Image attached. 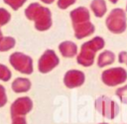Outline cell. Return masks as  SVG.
<instances>
[{
  "label": "cell",
  "mask_w": 127,
  "mask_h": 124,
  "mask_svg": "<svg viewBox=\"0 0 127 124\" xmlns=\"http://www.w3.org/2000/svg\"><path fill=\"white\" fill-rule=\"evenodd\" d=\"M25 16L34 21L35 29L40 32L49 30L53 25L51 10L37 2L31 3L25 9Z\"/></svg>",
  "instance_id": "1"
},
{
  "label": "cell",
  "mask_w": 127,
  "mask_h": 124,
  "mask_svg": "<svg viewBox=\"0 0 127 124\" xmlns=\"http://www.w3.org/2000/svg\"><path fill=\"white\" fill-rule=\"evenodd\" d=\"M104 46L105 41L99 36H96L91 40L83 43L80 47L79 53L76 55V62L84 67L91 66L94 63L95 54L102 50Z\"/></svg>",
  "instance_id": "2"
},
{
  "label": "cell",
  "mask_w": 127,
  "mask_h": 124,
  "mask_svg": "<svg viewBox=\"0 0 127 124\" xmlns=\"http://www.w3.org/2000/svg\"><path fill=\"white\" fill-rule=\"evenodd\" d=\"M105 25L113 34H122L127 28L126 12L122 8L112 9L105 19Z\"/></svg>",
  "instance_id": "3"
},
{
  "label": "cell",
  "mask_w": 127,
  "mask_h": 124,
  "mask_svg": "<svg viewBox=\"0 0 127 124\" xmlns=\"http://www.w3.org/2000/svg\"><path fill=\"white\" fill-rule=\"evenodd\" d=\"M95 110L104 118L112 120L119 114V105L107 95H100L94 101Z\"/></svg>",
  "instance_id": "4"
},
{
  "label": "cell",
  "mask_w": 127,
  "mask_h": 124,
  "mask_svg": "<svg viewBox=\"0 0 127 124\" xmlns=\"http://www.w3.org/2000/svg\"><path fill=\"white\" fill-rule=\"evenodd\" d=\"M101 81L109 87H114L127 80V70L122 66L106 68L101 72Z\"/></svg>",
  "instance_id": "5"
},
{
  "label": "cell",
  "mask_w": 127,
  "mask_h": 124,
  "mask_svg": "<svg viewBox=\"0 0 127 124\" xmlns=\"http://www.w3.org/2000/svg\"><path fill=\"white\" fill-rule=\"evenodd\" d=\"M9 62L15 70L23 74H32L34 71L33 59L24 53H12L9 56Z\"/></svg>",
  "instance_id": "6"
},
{
  "label": "cell",
  "mask_w": 127,
  "mask_h": 124,
  "mask_svg": "<svg viewBox=\"0 0 127 124\" xmlns=\"http://www.w3.org/2000/svg\"><path fill=\"white\" fill-rule=\"evenodd\" d=\"M34 103L29 96H21L16 98L10 106V116L15 117H26L33 109Z\"/></svg>",
  "instance_id": "7"
},
{
  "label": "cell",
  "mask_w": 127,
  "mask_h": 124,
  "mask_svg": "<svg viewBox=\"0 0 127 124\" xmlns=\"http://www.w3.org/2000/svg\"><path fill=\"white\" fill-rule=\"evenodd\" d=\"M60 63V59L54 50H46L38 61V70L41 73H48L56 68Z\"/></svg>",
  "instance_id": "8"
},
{
  "label": "cell",
  "mask_w": 127,
  "mask_h": 124,
  "mask_svg": "<svg viewBox=\"0 0 127 124\" xmlns=\"http://www.w3.org/2000/svg\"><path fill=\"white\" fill-rule=\"evenodd\" d=\"M65 87L72 89L80 87L85 81V74L79 69H68L63 78Z\"/></svg>",
  "instance_id": "9"
},
{
  "label": "cell",
  "mask_w": 127,
  "mask_h": 124,
  "mask_svg": "<svg viewBox=\"0 0 127 124\" xmlns=\"http://www.w3.org/2000/svg\"><path fill=\"white\" fill-rule=\"evenodd\" d=\"M72 27H73V31H74V37L77 40L84 39L87 36L92 35L95 31V27L90 21L76 24V25H72Z\"/></svg>",
  "instance_id": "10"
},
{
  "label": "cell",
  "mask_w": 127,
  "mask_h": 124,
  "mask_svg": "<svg viewBox=\"0 0 127 124\" xmlns=\"http://www.w3.org/2000/svg\"><path fill=\"white\" fill-rule=\"evenodd\" d=\"M69 17H70L72 25H76V24H80V23L89 21L90 13L86 7L79 6L69 12Z\"/></svg>",
  "instance_id": "11"
},
{
  "label": "cell",
  "mask_w": 127,
  "mask_h": 124,
  "mask_svg": "<svg viewBox=\"0 0 127 124\" xmlns=\"http://www.w3.org/2000/svg\"><path fill=\"white\" fill-rule=\"evenodd\" d=\"M31 87L32 82L28 77H16L11 83V88L15 93L28 92Z\"/></svg>",
  "instance_id": "12"
},
{
  "label": "cell",
  "mask_w": 127,
  "mask_h": 124,
  "mask_svg": "<svg viewBox=\"0 0 127 124\" xmlns=\"http://www.w3.org/2000/svg\"><path fill=\"white\" fill-rule=\"evenodd\" d=\"M59 51L64 58H73L77 55V46L71 41H64L59 45Z\"/></svg>",
  "instance_id": "13"
},
{
  "label": "cell",
  "mask_w": 127,
  "mask_h": 124,
  "mask_svg": "<svg viewBox=\"0 0 127 124\" xmlns=\"http://www.w3.org/2000/svg\"><path fill=\"white\" fill-rule=\"evenodd\" d=\"M115 62V54L109 50L103 51L98 55L96 63L98 67H104L112 64Z\"/></svg>",
  "instance_id": "14"
},
{
  "label": "cell",
  "mask_w": 127,
  "mask_h": 124,
  "mask_svg": "<svg viewBox=\"0 0 127 124\" xmlns=\"http://www.w3.org/2000/svg\"><path fill=\"white\" fill-rule=\"evenodd\" d=\"M90 9L95 17L101 18L107 11V5L104 0H92L90 2Z\"/></svg>",
  "instance_id": "15"
},
{
  "label": "cell",
  "mask_w": 127,
  "mask_h": 124,
  "mask_svg": "<svg viewBox=\"0 0 127 124\" xmlns=\"http://www.w3.org/2000/svg\"><path fill=\"white\" fill-rule=\"evenodd\" d=\"M16 45V40L13 37H3L0 40V52H7L13 49Z\"/></svg>",
  "instance_id": "16"
},
{
  "label": "cell",
  "mask_w": 127,
  "mask_h": 124,
  "mask_svg": "<svg viewBox=\"0 0 127 124\" xmlns=\"http://www.w3.org/2000/svg\"><path fill=\"white\" fill-rule=\"evenodd\" d=\"M115 95L119 98L121 103L127 104V84L118 87L115 90Z\"/></svg>",
  "instance_id": "17"
},
{
  "label": "cell",
  "mask_w": 127,
  "mask_h": 124,
  "mask_svg": "<svg viewBox=\"0 0 127 124\" xmlns=\"http://www.w3.org/2000/svg\"><path fill=\"white\" fill-rule=\"evenodd\" d=\"M11 76H12V72L10 68L5 64L0 63V80L5 82L9 81L11 79Z\"/></svg>",
  "instance_id": "18"
},
{
  "label": "cell",
  "mask_w": 127,
  "mask_h": 124,
  "mask_svg": "<svg viewBox=\"0 0 127 124\" xmlns=\"http://www.w3.org/2000/svg\"><path fill=\"white\" fill-rule=\"evenodd\" d=\"M11 19V14L4 8H0V26L6 25Z\"/></svg>",
  "instance_id": "19"
},
{
  "label": "cell",
  "mask_w": 127,
  "mask_h": 124,
  "mask_svg": "<svg viewBox=\"0 0 127 124\" xmlns=\"http://www.w3.org/2000/svg\"><path fill=\"white\" fill-rule=\"evenodd\" d=\"M3 1L8 6H10L13 10H18L20 7H22L24 5V3L27 0H3Z\"/></svg>",
  "instance_id": "20"
},
{
  "label": "cell",
  "mask_w": 127,
  "mask_h": 124,
  "mask_svg": "<svg viewBox=\"0 0 127 124\" xmlns=\"http://www.w3.org/2000/svg\"><path fill=\"white\" fill-rule=\"evenodd\" d=\"M7 101H8V97L6 93V88L4 87V85L0 84V108L4 107L7 104Z\"/></svg>",
  "instance_id": "21"
},
{
  "label": "cell",
  "mask_w": 127,
  "mask_h": 124,
  "mask_svg": "<svg viewBox=\"0 0 127 124\" xmlns=\"http://www.w3.org/2000/svg\"><path fill=\"white\" fill-rule=\"evenodd\" d=\"M75 1L76 0H58V3L57 4H58V7L60 9L64 10V9L68 8L69 6H71L72 4H74Z\"/></svg>",
  "instance_id": "22"
},
{
  "label": "cell",
  "mask_w": 127,
  "mask_h": 124,
  "mask_svg": "<svg viewBox=\"0 0 127 124\" xmlns=\"http://www.w3.org/2000/svg\"><path fill=\"white\" fill-rule=\"evenodd\" d=\"M118 62L120 63H123V64L127 65V52L122 51V52L119 53V55H118Z\"/></svg>",
  "instance_id": "23"
},
{
  "label": "cell",
  "mask_w": 127,
  "mask_h": 124,
  "mask_svg": "<svg viewBox=\"0 0 127 124\" xmlns=\"http://www.w3.org/2000/svg\"><path fill=\"white\" fill-rule=\"evenodd\" d=\"M11 124H28L26 117H15L11 118Z\"/></svg>",
  "instance_id": "24"
},
{
  "label": "cell",
  "mask_w": 127,
  "mask_h": 124,
  "mask_svg": "<svg viewBox=\"0 0 127 124\" xmlns=\"http://www.w3.org/2000/svg\"><path fill=\"white\" fill-rule=\"evenodd\" d=\"M40 1H42L43 3H46V4H52L55 0H40Z\"/></svg>",
  "instance_id": "25"
},
{
  "label": "cell",
  "mask_w": 127,
  "mask_h": 124,
  "mask_svg": "<svg viewBox=\"0 0 127 124\" xmlns=\"http://www.w3.org/2000/svg\"><path fill=\"white\" fill-rule=\"evenodd\" d=\"M109 1H110V2H111V3H112V4H116V3H117V1H118V0H109Z\"/></svg>",
  "instance_id": "26"
},
{
  "label": "cell",
  "mask_w": 127,
  "mask_h": 124,
  "mask_svg": "<svg viewBox=\"0 0 127 124\" xmlns=\"http://www.w3.org/2000/svg\"><path fill=\"white\" fill-rule=\"evenodd\" d=\"M3 38V34H2V31H1V29H0V40Z\"/></svg>",
  "instance_id": "27"
},
{
  "label": "cell",
  "mask_w": 127,
  "mask_h": 124,
  "mask_svg": "<svg viewBox=\"0 0 127 124\" xmlns=\"http://www.w3.org/2000/svg\"><path fill=\"white\" fill-rule=\"evenodd\" d=\"M98 124H109V123H107V122H100V123H98Z\"/></svg>",
  "instance_id": "28"
},
{
  "label": "cell",
  "mask_w": 127,
  "mask_h": 124,
  "mask_svg": "<svg viewBox=\"0 0 127 124\" xmlns=\"http://www.w3.org/2000/svg\"><path fill=\"white\" fill-rule=\"evenodd\" d=\"M126 11H127V3H126Z\"/></svg>",
  "instance_id": "29"
},
{
  "label": "cell",
  "mask_w": 127,
  "mask_h": 124,
  "mask_svg": "<svg viewBox=\"0 0 127 124\" xmlns=\"http://www.w3.org/2000/svg\"><path fill=\"white\" fill-rule=\"evenodd\" d=\"M122 124H125V123H122Z\"/></svg>",
  "instance_id": "30"
}]
</instances>
